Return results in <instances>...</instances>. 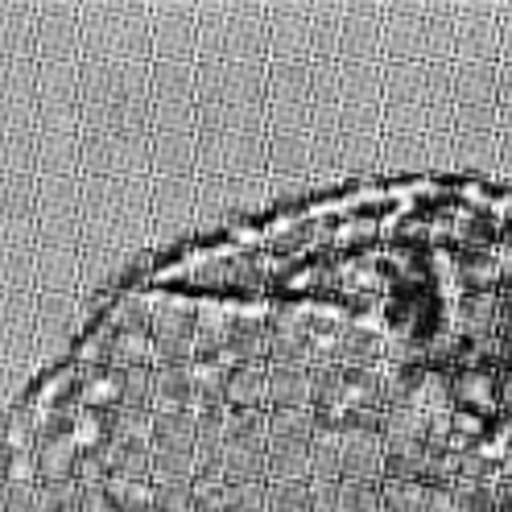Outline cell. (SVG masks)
Wrapping results in <instances>:
<instances>
[{"mask_svg":"<svg viewBox=\"0 0 512 512\" xmlns=\"http://www.w3.org/2000/svg\"><path fill=\"white\" fill-rule=\"evenodd\" d=\"M384 512H430V492L426 484H418V479H405V484H397V479H384Z\"/></svg>","mask_w":512,"mask_h":512,"instance_id":"8fae6325","label":"cell"},{"mask_svg":"<svg viewBox=\"0 0 512 512\" xmlns=\"http://www.w3.org/2000/svg\"><path fill=\"white\" fill-rule=\"evenodd\" d=\"M459 294H500V252L496 248H463L455 256Z\"/></svg>","mask_w":512,"mask_h":512,"instance_id":"52a82bcc","label":"cell"},{"mask_svg":"<svg viewBox=\"0 0 512 512\" xmlns=\"http://www.w3.org/2000/svg\"><path fill=\"white\" fill-rule=\"evenodd\" d=\"M500 327V294H459L451 310V331L471 343H492Z\"/></svg>","mask_w":512,"mask_h":512,"instance_id":"277c9868","label":"cell"},{"mask_svg":"<svg viewBox=\"0 0 512 512\" xmlns=\"http://www.w3.org/2000/svg\"><path fill=\"white\" fill-rule=\"evenodd\" d=\"M195 335H199V302L153 294V347H157L153 368L190 364L195 360Z\"/></svg>","mask_w":512,"mask_h":512,"instance_id":"6da1fadb","label":"cell"},{"mask_svg":"<svg viewBox=\"0 0 512 512\" xmlns=\"http://www.w3.org/2000/svg\"><path fill=\"white\" fill-rule=\"evenodd\" d=\"M223 405L228 409H265L269 413V360H248L236 364L223 389Z\"/></svg>","mask_w":512,"mask_h":512,"instance_id":"5b68a950","label":"cell"},{"mask_svg":"<svg viewBox=\"0 0 512 512\" xmlns=\"http://www.w3.org/2000/svg\"><path fill=\"white\" fill-rule=\"evenodd\" d=\"M455 236H459L467 248H492L496 236H500V223H496L492 215H463L459 228H455Z\"/></svg>","mask_w":512,"mask_h":512,"instance_id":"5bb4252c","label":"cell"},{"mask_svg":"<svg viewBox=\"0 0 512 512\" xmlns=\"http://www.w3.org/2000/svg\"><path fill=\"white\" fill-rule=\"evenodd\" d=\"M195 413H170L153 418V451H195Z\"/></svg>","mask_w":512,"mask_h":512,"instance_id":"9c48e42d","label":"cell"},{"mask_svg":"<svg viewBox=\"0 0 512 512\" xmlns=\"http://www.w3.org/2000/svg\"><path fill=\"white\" fill-rule=\"evenodd\" d=\"M455 512H500L496 488L488 484H455Z\"/></svg>","mask_w":512,"mask_h":512,"instance_id":"9a60e30c","label":"cell"},{"mask_svg":"<svg viewBox=\"0 0 512 512\" xmlns=\"http://www.w3.org/2000/svg\"><path fill=\"white\" fill-rule=\"evenodd\" d=\"M343 479L384 484V418L368 426H343Z\"/></svg>","mask_w":512,"mask_h":512,"instance_id":"7a4b0ae2","label":"cell"},{"mask_svg":"<svg viewBox=\"0 0 512 512\" xmlns=\"http://www.w3.org/2000/svg\"><path fill=\"white\" fill-rule=\"evenodd\" d=\"M269 409H314V368L269 364Z\"/></svg>","mask_w":512,"mask_h":512,"instance_id":"8992f818","label":"cell"},{"mask_svg":"<svg viewBox=\"0 0 512 512\" xmlns=\"http://www.w3.org/2000/svg\"><path fill=\"white\" fill-rule=\"evenodd\" d=\"M265 512H314V492H310V484H269V492H265Z\"/></svg>","mask_w":512,"mask_h":512,"instance_id":"4fadbf2b","label":"cell"},{"mask_svg":"<svg viewBox=\"0 0 512 512\" xmlns=\"http://www.w3.org/2000/svg\"><path fill=\"white\" fill-rule=\"evenodd\" d=\"M269 475L265 484H310L314 479V451L310 442H269Z\"/></svg>","mask_w":512,"mask_h":512,"instance_id":"ba28073f","label":"cell"},{"mask_svg":"<svg viewBox=\"0 0 512 512\" xmlns=\"http://www.w3.org/2000/svg\"><path fill=\"white\" fill-rule=\"evenodd\" d=\"M318 430L314 409H269V442H310Z\"/></svg>","mask_w":512,"mask_h":512,"instance_id":"30bf717a","label":"cell"},{"mask_svg":"<svg viewBox=\"0 0 512 512\" xmlns=\"http://www.w3.org/2000/svg\"><path fill=\"white\" fill-rule=\"evenodd\" d=\"M339 512H384V488L372 479H343Z\"/></svg>","mask_w":512,"mask_h":512,"instance_id":"7c38bea8","label":"cell"},{"mask_svg":"<svg viewBox=\"0 0 512 512\" xmlns=\"http://www.w3.org/2000/svg\"><path fill=\"white\" fill-rule=\"evenodd\" d=\"M455 409L500 422V376H496V368H459L455 372Z\"/></svg>","mask_w":512,"mask_h":512,"instance_id":"3957f363","label":"cell"}]
</instances>
